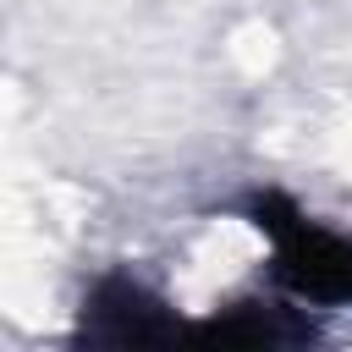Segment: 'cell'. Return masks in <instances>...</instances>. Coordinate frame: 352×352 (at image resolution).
Returning <instances> with one entry per match:
<instances>
[{
  "instance_id": "7a4b0ae2",
  "label": "cell",
  "mask_w": 352,
  "mask_h": 352,
  "mask_svg": "<svg viewBox=\"0 0 352 352\" xmlns=\"http://www.w3.org/2000/svg\"><path fill=\"white\" fill-rule=\"evenodd\" d=\"M176 336H182L176 308L132 270L99 275L77 308V341L88 346H160Z\"/></svg>"
},
{
  "instance_id": "3957f363",
  "label": "cell",
  "mask_w": 352,
  "mask_h": 352,
  "mask_svg": "<svg viewBox=\"0 0 352 352\" xmlns=\"http://www.w3.org/2000/svg\"><path fill=\"white\" fill-rule=\"evenodd\" d=\"M192 336L220 346H292V341H314V324L297 319V308L286 302H236L209 324H198Z\"/></svg>"
},
{
  "instance_id": "6da1fadb",
  "label": "cell",
  "mask_w": 352,
  "mask_h": 352,
  "mask_svg": "<svg viewBox=\"0 0 352 352\" xmlns=\"http://www.w3.org/2000/svg\"><path fill=\"white\" fill-rule=\"evenodd\" d=\"M248 220L270 242V275L292 302L319 308H352V236L308 214L302 204L280 192H258L248 204Z\"/></svg>"
}]
</instances>
